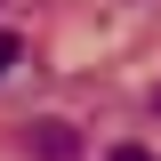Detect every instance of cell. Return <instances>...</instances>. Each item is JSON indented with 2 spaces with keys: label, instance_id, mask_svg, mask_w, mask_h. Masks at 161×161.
Wrapping results in <instances>:
<instances>
[{
  "label": "cell",
  "instance_id": "3957f363",
  "mask_svg": "<svg viewBox=\"0 0 161 161\" xmlns=\"http://www.w3.org/2000/svg\"><path fill=\"white\" fill-rule=\"evenodd\" d=\"M8 64H16V32H0V73H8Z\"/></svg>",
  "mask_w": 161,
  "mask_h": 161
},
{
  "label": "cell",
  "instance_id": "7a4b0ae2",
  "mask_svg": "<svg viewBox=\"0 0 161 161\" xmlns=\"http://www.w3.org/2000/svg\"><path fill=\"white\" fill-rule=\"evenodd\" d=\"M105 161H153V153H145V145H113Z\"/></svg>",
  "mask_w": 161,
  "mask_h": 161
},
{
  "label": "cell",
  "instance_id": "6da1fadb",
  "mask_svg": "<svg viewBox=\"0 0 161 161\" xmlns=\"http://www.w3.org/2000/svg\"><path fill=\"white\" fill-rule=\"evenodd\" d=\"M24 145H40V153H73V129H64V121H32V129H24Z\"/></svg>",
  "mask_w": 161,
  "mask_h": 161
}]
</instances>
